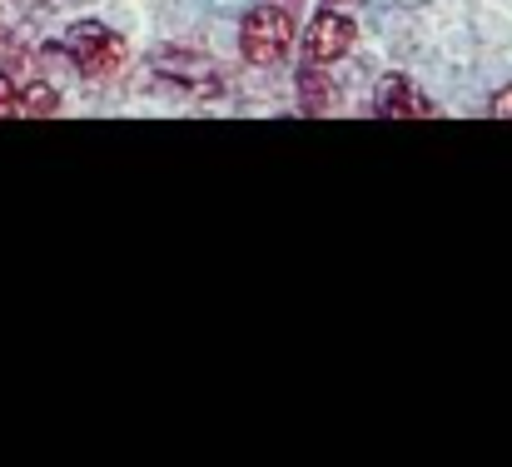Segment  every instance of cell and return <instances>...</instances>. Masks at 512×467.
Wrapping results in <instances>:
<instances>
[{"label": "cell", "mask_w": 512, "mask_h": 467, "mask_svg": "<svg viewBox=\"0 0 512 467\" xmlns=\"http://www.w3.org/2000/svg\"><path fill=\"white\" fill-rule=\"evenodd\" d=\"M373 110H378L383 120H428V115H433V100H428L413 80L388 75V80L378 85V95H373Z\"/></svg>", "instance_id": "4"}, {"label": "cell", "mask_w": 512, "mask_h": 467, "mask_svg": "<svg viewBox=\"0 0 512 467\" xmlns=\"http://www.w3.org/2000/svg\"><path fill=\"white\" fill-rule=\"evenodd\" d=\"M299 100H304V110H309V115H329L334 90H329V75L319 70V60H304V75H299Z\"/></svg>", "instance_id": "5"}, {"label": "cell", "mask_w": 512, "mask_h": 467, "mask_svg": "<svg viewBox=\"0 0 512 467\" xmlns=\"http://www.w3.org/2000/svg\"><path fill=\"white\" fill-rule=\"evenodd\" d=\"M289 45H294V15L284 5H259L239 30V50L249 65H274L289 55Z\"/></svg>", "instance_id": "1"}, {"label": "cell", "mask_w": 512, "mask_h": 467, "mask_svg": "<svg viewBox=\"0 0 512 467\" xmlns=\"http://www.w3.org/2000/svg\"><path fill=\"white\" fill-rule=\"evenodd\" d=\"M324 5H348V0H324Z\"/></svg>", "instance_id": "9"}, {"label": "cell", "mask_w": 512, "mask_h": 467, "mask_svg": "<svg viewBox=\"0 0 512 467\" xmlns=\"http://www.w3.org/2000/svg\"><path fill=\"white\" fill-rule=\"evenodd\" d=\"M5 115H20V85L10 75H0V120Z\"/></svg>", "instance_id": "7"}, {"label": "cell", "mask_w": 512, "mask_h": 467, "mask_svg": "<svg viewBox=\"0 0 512 467\" xmlns=\"http://www.w3.org/2000/svg\"><path fill=\"white\" fill-rule=\"evenodd\" d=\"M60 110V95L45 85V80H30L25 90H20V115H35V120H45V115H55Z\"/></svg>", "instance_id": "6"}, {"label": "cell", "mask_w": 512, "mask_h": 467, "mask_svg": "<svg viewBox=\"0 0 512 467\" xmlns=\"http://www.w3.org/2000/svg\"><path fill=\"white\" fill-rule=\"evenodd\" d=\"M493 115H498V120H512V85L498 95V100H493Z\"/></svg>", "instance_id": "8"}, {"label": "cell", "mask_w": 512, "mask_h": 467, "mask_svg": "<svg viewBox=\"0 0 512 467\" xmlns=\"http://www.w3.org/2000/svg\"><path fill=\"white\" fill-rule=\"evenodd\" d=\"M70 55H75V65L90 75V80H110V75H120L125 70V60H130V45L115 35V30H105V25H75L70 30Z\"/></svg>", "instance_id": "2"}, {"label": "cell", "mask_w": 512, "mask_h": 467, "mask_svg": "<svg viewBox=\"0 0 512 467\" xmlns=\"http://www.w3.org/2000/svg\"><path fill=\"white\" fill-rule=\"evenodd\" d=\"M353 35H358V25L343 15L339 5H324L314 20H309V40H304V60H319V65H329V60H339L353 50Z\"/></svg>", "instance_id": "3"}]
</instances>
